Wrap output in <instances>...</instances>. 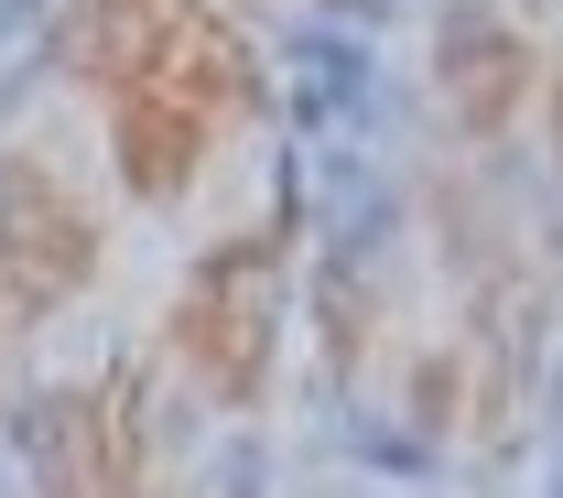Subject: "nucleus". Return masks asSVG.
I'll return each mask as SVG.
<instances>
[{"instance_id":"f257e3e1","label":"nucleus","mask_w":563,"mask_h":498,"mask_svg":"<svg viewBox=\"0 0 563 498\" xmlns=\"http://www.w3.org/2000/svg\"><path fill=\"white\" fill-rule=\"evenodd\" d=\"M66 66L109 98V152L141 207L185 196L207 142L261 109V55L207 0H76Z\"/></svg>"},{"instance_id":"f03ea898","label":"nucleus","mask_w":563,"mask_h":498,"mask_svg":"<svg viewBox=\"0 0 563 498\" xmlns=\"http://www.w3.org/2000/svg\"><path fill=\"white\" fill-rule=\"evenodd\" d=\"M282 250H292V207L261 217L250 239H228L196 261V283L174 292V357H185V379L228 401V412H250L261 390H272V336H282Z\"/></svg>"},{"instance_id":"7ed1b4c3","label":"nucleus","mask_w":563,"mask_h":498,"mask_svg":"<svg viewBox=\"0 0 563 498\" xmlns=\"http://www.w3.org/2000/svg\"><path fill=\"white\" fill-rule=\"evenodd\" d=\"M87 272H98V228H87V207H76L33 152H11V163H0V292H11V314L33 325V314L76 303Z\"/></svg>"},{"instance_id":"20e7f679","label":"nucleus","mask_w":563,"mask_h":498,"mask_svg":"<svg viewBox=\"0 0 563 498\" xmlns=\"http://www.w3.org/2000/svg\"><path fill=\"white\" fill-rule=\"evenodd\" d=\"M33 477L44 488H131L141 477V379L109 368L33 412Z\"/></svg>"},{"instance_id":"39448f33","label":"nucleus","mask_w":563,"mask_h":498,"mask_svg":"<svg viewBox=\"0 0 563 498\" xmlns=\"http://www.w3.org/2000/svg\"><path fill=\"white\" fill-rule=\"evenodd\" d=\"M444 87H455V120L466 131H498L520 109V87H531V44L466 11V22H444Z\"/></svg>"},{"instance_id":"423d86ee","label":"nucleus","mask_w":563,"mask_h":498,"mask_svg":"<svg viewBox=\"0 0 563 498\" xmlns=\"http://www.w3.org/2000/svg\"><path fill=\"white\" fill-rule=\"evenodd\" d=\"M553 152H563V87H553Z\"/></svg>"},{"instance_id":"0eeeda50","label":"nucleus","mask_w":563,"mask_h":498,"mask_svg":"<svg viewBox=\"0 0 563 498\" xmlns=\"http://www.w3.org/2000/svg\"><path fill=\"white\" fill-rule=\"evenodd\" d=\"M0 314H11V292H0ZM0 347H11V336H0Z\"/></svg>"}]
</instances>
